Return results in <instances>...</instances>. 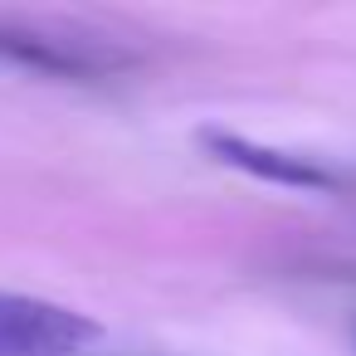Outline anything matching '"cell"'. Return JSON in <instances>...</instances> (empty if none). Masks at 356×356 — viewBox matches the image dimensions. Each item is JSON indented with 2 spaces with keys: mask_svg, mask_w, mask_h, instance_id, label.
Wrapping results in <instances>:
<instances>
[{
  "mask_svg": "<svg viewBox=\"0 0 356 356\" xmlns=\"http://www.w3.org/2000/svg\"><path fill=\"white\" fill-rule=\"evenodd\" d=\"M93 337H98V322L79 307L0 293V356H59V351L88 346Z\"/></svg>",
  "mask_w": 356,
  "mask_h": 356,
  "instance_id": "obj_1",
  "label": "cell"
},
{
  "mask_svg": "<svg viewBox=\"0 0 356 356\" xmlns=\"http://www.w3.org/2000/svg\"><path fill=\"white\" fill-rule=\"evenodd\" d=\"M0 59L40 69V74H69V79H88V74L127 64V54L103 49L98 40H79L54 25H35V20H15V15H0Z\"/></svg>",
  "mask_w": 356,
  "mask_h": 356,
  "instance_id": "obj_2",
  "label": "cell"
},
{
  "mask_svg": "<svg viewBox=\"0 0 356 356\" xmlns=\"http://www.w3.org/2000/svg\"><path fill=\"white\" fill-rule=\"evenodd\" d=\"M200 147L215 161H225L234 171H249L259 181H273V186H293V191H337L341 186L337 171H327V166H317L307 156L278 152V147H259V142H249L239 132H225V127H205L200 132Z\"/></svg>",
  "mask_w": 356,
  "mask_h": 356,
  "instance_id": "obj_3",
  "label": "cell"
}]
</instances>
